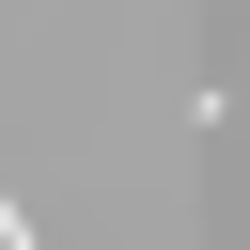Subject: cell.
I'll return each instance as SVG.
<instances>
[{
    "label": "cell",
    "mask_w": 250,
    "mask_h": 250,
    "mask_svg": "<svg viewBox=\"0 0 250 250\" xmlns=\"http://www.w3.org/2000/svg\"><path fill=\"white\" fill-rule=\"evenodd\" d=\"M16 234H31V219H16V188H0V250H16Z\"/></svg>",
    "instance_id": "obj_1"
}]
</instances>
